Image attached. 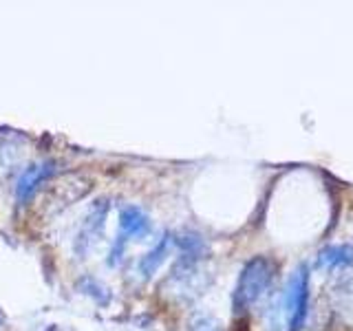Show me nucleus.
Masks as SVG:
<instances>
[{
	"label": "nucleus",
	"mask_w": 353,
	"mask_h": 331,
	"mask_svg": "<svg viewBox=\"0 0 353 331\" xmlns=\"http://www.w3.org/2000/svg\"><path fill=\"white\" fill-rule=\"evenodd\" d=\"M274 279V263L265 257H256L245 263L239 283H236V292H234V307L236 309H248L259 298L268 292V287L272 285Z\"/></svg>",
	"instance_id": "f257e3e1"
},
{
	"label": "nucleus",
	"mask_w": 353,
	"mask_h": 331,
	"mask_svg": "<svg viewBox=\"0 0 353 331\" xmlns=\"http://www.w3.org/2000/svg\"><path fill=\"white\" fill-rule=\"evenodd\" d=\"M307 301H309V290H307V268L301 265L294 276L290 285H287V292L283 294V305L281 312L285 316V320L290 323V331H298L305 320L307 314Z\"/></svg>",
	"instance_id": "f03ea898"
},
{
	"label": "nucleus",
	"mask_w": 353,
	"mask_h": 331,
	"mask_svg": "<svg viewBox=\"0 0 353 331\" xmlns=\"http://www.w3.org/2000/svg\"><path fill=\"white\" fill-rule=\"evenodd\" d=\"M150 230V221L148 217L143 214V210L135 208V205H128L119 212V232H121V239H141L146 237Z\"/></svg>",
	"instance_id": "7ed1b4c3"
},
{
	"label": "nucleus",
	"mask_w": 353,
	"mask_h": 331,
	"mask_svg": "<svg viewBox=\"0 0 353 331\" xmlns=\"http://www.w3.org/2000/svg\"><path fill=\"white\" fill-rule=\"evenodd\" d=\"M53 172V163H36V166H31V168H27L25 172L20 174V179L16 183V197H18V201H29V197L33 194V190L38 188L40 181H44L47 177Z\"/></svg>",
	"instance_id": "20e7f679"
},
{
	"label": "nucleus",
	"mask_w": 353,
	"mask_h": 331,
	"mask_svg": "<svg viewBox=\"0 0 353 331\" xmlns=\"http://www.w3.org/2000/svg\"><path fill=\"white\" fill-rule=\"evenodd\" d=\"M104 219H106V205L95 208L93 212L88 214V219L84 221V228L80 232V239H77V252L80 254L91 252V248L97 243L104 228Z\"/></svg>",
	"instance_id": "39448f33"
},
{
	"label": "nucleus",
	"mask_w": 353,
	"mask_h": 331,
	"mask_svg": "<svg viewBox=\"0 0 353 331\" xmlns=\"http://www.w3.org/2000/svg\"><path fill=\"white\" fill-rule=\"evenodd\" d=\"M316 265L323 270L349 268L353 265V245H329L316 257Z\"/></svg>",
	"instance_id": "423d86ee"
},
{
	"label": "nucleus",
	"mask_w": 353,
	"mask_h": 331,
	"mask_svg": "<svg viewBox=\"0 0 353 331\" xmlns=\"http://www.w3.org/2000/svg\"><path fill=\"white\" fill-rule=\"evenodd\" d=\"M168 248H170V237L165 234L157 245H154L146 257L141 259V263H139V270H141V274L143 276H152L154 272H157L161 265L165 263V257H168Z\"/></svg>",
	"instance_id": "0eeeda50"
},
{
	"label": "nucleus",
	"mask_w": 353,
	"mask_h": 331,
	"mask_svg": "<svg viewBox=\"0 0 353 331\" xmlns=\"http://www.w3.org/2000/svg\"><path fill=\"white\" fill-rule=\"evenodd\" d=\"M192 331H221V327L212 318H201L192 325Z\"/></svg>",
	"instance_id": "6e6552de"
}]
</instances>
